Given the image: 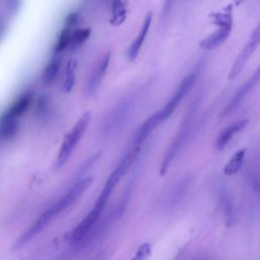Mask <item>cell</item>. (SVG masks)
<instances>
[{"mask_svg":"<svg viewBox=\"0 0 260 260\" xmlns=\"http://www.w3.org/2000/svg\"><path fill=\"white\" fill-rule=\"evenodd\" d=\"M90 122H91V113L86 112L77 120V122L73 127V129L67 133L61 145V148L59 149L56 159L55 168L57 170L62 168L67 163L69 158H71L73 151L74 150L77 144L81 140V137L86 131V128H88Z\"/></svg>","mask_w":260,"mask_h":260,"instance_id":"cell-1","label":"cell"},{"mask_svg":"<svg viewBox=\"0 0 260 260\" xmlns=\"http://www.w3.org/2000/svg\"><path fill=\"white\" fill-rule=\"evenodd\" d=\"M193 118H194V110H190L189 113H187V115L185 116L184 120L182 121V125L177 133V135L175 136L174 141L171 144L170 148L168 149L165 157L163 159L161 168H160V174L161 176H164L167 174V172L174 160V158L177 155V153L179 152V150L181 149V148L183 147V145L185 144L187 137L189 136L190 131H191V125L193 122Z\"/></svg>","mask_w":260,"mask_h":260,"instance_id":"cell-2","label":"cell"},{"mask_svg":"<svg viewBox=\"0 0 260 260\" xmlns=\"http://www.w3.org/2000/svg\"><path fill=\"white\" fill-rule=\"evenodd\" d=\"M132 97L124 98L117 103V105H115V107L110 111L105 120V123H104V134L106 136H111L123 127L132 109Z\"/></svg>","mask_w":260,"mask_h":260,"instance_id":"cell-3","label":"cell"},{"mask_svg":"<svg viewBox=\"0 0 260 260\" xmlns=\"http://www.w3.org/2000/svg\"><path fill=\"white\" fill-rule=\"evenodd\" d=\"M93 178L92 177H86V178H80L68 191L53 205L49 207V211L54 218L60 215L62 212L67 210L68 207H71L73 204H74L80 196L88 190V188L92 185Z\"/></svg>","mask_w":260,"mask_h":260,"instance_id":"cell-4","label":"cell"},{"mask_svg":"<svg viewBox=\"0 0 260 260\" xmlns=\"http://www.w3.org/2000/svg\"><path fill=\"white\" fill-rule=\"evenodd\" d=\"M195 81H196V74L194 73L189 74L181 81V83L178 86V89L176 90L175 94L172 96V98L166 104V106L162 110H160L163 121H166L167 119H169L171 117V115L173 114V112L176 110V108L178 107V105L181 103V101L186 97V95L189 93V91L193 88V85L195 84Z\"/></svg>","mask_w":260,"mask_h":260,"instance_id":"cell-5","label":"cell"},{"mask_svg":"<svg viewBox=\"0 0 260 260\" xmlns=\"http://www.w3.org/2000/svg\"><path fill=\"white\" fill-rule=\"evenodd\" d=\"M53 220V217L50 215V213L48 212V210H46L39 218L38 220L35 222L32 226L29 227V229L24 232L17 240L14 242L13 250H19L22 249L23 247H25L29 242H31L35 237L38 236L47 226L49 224V223Z\"/></svg>","mask_w":260,"mask_h":260,"instance_id":"cell-6","label":"cell"},{"mask_svg":"<svg viewBox=\"0 0 260 260\" xmlns=\"http://www.w3.org/2000/svg\"><path fill=\"white\" fill-rule=\"evenodd\" d=\"M259 81H260V65L258 66L257 71H255L253 75L241 86L238 92L234 95V97L230 100L227 107L223 111L222 117H227L231 115L240 106V104L243 102L245 97L249 95L250 92L259 83Z\"/></svg>","mask_w":260,"mask_h":260,"instance_id":"cell-7","label":"cell"},{"mask_svg":"<svg viewBox=\"0 0 260 260\" xmlns=\"http://www.w3.org/2000/svg\"><path fill=\"white\" fill-rule=\"evenodd\" d=\"M163 122L164 121L162 119V115L160 111L155 112L148 119H146L144 121V123L138 127L136 133L134 134L133 142H132L133 147H141L142 144L147 140L148 136L151 133V131Z\"/></svg>","mask_w":260,"mask_h":260,"instance_id":"cell-8","label":"cell"},{"mask_svg":"<svg viewBox=\"0 0 260 260\" xmlns=\"http://www.w3.org/2000/svg\"><path fill=\"white\" fill-rule=\"evenodd\" d=\"M218 27H219V29L217 31H215L214 33L209 35V36L204 38L200 42V44H199L200 48H202L204 50H214L227 41V39L229 38L230 34L232 32L233 24L222 25V26H218Z\"/></svg>","mask_w":260,"mask_h":260,"instance_id":"cell-9","label":"cell"},{"mask_svg":"<svg viewBox=\"0 0 260 260\" xmlns=\"http://www.w3.org/2000/svg\"><path fill=\"white\" fill-rule=\"evenodd\" d=\"M249 124V120L248 119H243V120H239L236 121L235 123L227 126L224 128L220 135L218 136L217 141H216V149L219 150L223 149L228 146V144L233 140V137L239 133L240 131L243 130L247 125Z\"/></svg>","mask_w":260,"mask_h":260,"instance_id":"cell-10","label":"cell"},{"mask_svg":"<svg viewBox=\"0 0 260 260\" xmlns=\"http://www.w3.org/2000/svg\"><path fill=\"white\" fill-rule=\"evenodd\" d=\"M151 22H152V13L149 12L146 16L144 24L141 28L140 33H138V35H137V37L134 39V41L131 43V45L128 48L127 57H128L129 61H134L136 59V57L138 56V53H140V51H141V49H142V47L146 41V38L148 36V33L149 31Z\"/></svg>","mask_w":260,"mask_h":260,"instance_id":"cell-11","label":"cell"},{"mask_svg":"<svg viewBox=\"0 0 260 260\" xmlns=\"http://www.w3.org/2000/svg\"><path fill=\"white\" fill-rule=\"evenodd\" d=\"M110 58H111V53L110 52H108V53L101 59L99 64L96 66L95 71L93 72L92 76L89 80L88 88H86L89 95L95 94L97 92V90L99 89V86L102 83V80L104 79V76H105V74L107 73V69H108L109 63H110Z\"/></svg>","mask_w":260,"mask_h":260,"instance_id":"cell-12","label":"cell"},{"mask_svg":"<svg viewBox=\"0 0 260 260\" xmlns=\"http://www.w3.org/2000/svg\"><path fill=\"white\" fill-rule=\"evenodd\" d=\"M127 16V0H112L111 24L113 26L122 25Z\"/></svg>","mask_w":260,"mask_h":260,"instance_id":"cell-13","label":"cell"},{"mask_svg":"<svg viewBox=\"0 0 260 260\" xmlns=\"http://www.w3.org/2000/svg\"><path fill=\"white\" fill-rule=\"evenodd\" d=\"M31 102H32V95L30 93L23 95L13 104L10 109L4 115L9 118L17 119L28 110V108L31 105Z\"/></svg>","mask_w":260,"mask_h":260,"instance_id":"cell-14","label":"cell"},{"mask_svg":"<svg viewBox=\"0 0 260 260\" xmlns=\"http://www.w3.org/2000/svg\"><path fill=\"white\" fill-rule=\"evenodd\" d=\"M141 149H142V147H133V149L126 155H124L122 160L119 162L115 171L121 177H123L126 174V172L131 168L133 163L138 158V155H140Z\"/></svg>","mask_w":260,"mask_h":260,"instance_id":"cell-15","label":"cell"},{"mask_svg":"<svg viewBox=\"0 0 260 260\" xmlns=\"http://www.w3.org/2000/svg\"><path fill=\"white\" fill-rule=\"evenodd\" d=\"M245 154H246V149H239L237 152H235V154L228 162L226 167L223 168V174L227 176H232L237 174L244 164Z\"/></svg>","mask_w":260,"mask_h":260,"instance_id":"cell-16","label":"cell"},{"mask_svg":"<svg viewBox=\"0 0 260 260\" xmlns=\"http://www.w3.org/2000/svg\"><path fill=\"white\" fill-rule=\"evenodd\" d=\"M17 131V119L9 118L5 115L0 120V137L7 140L15 135Z\"/></svg>","mask_w":260,"mask_h":260,"instance_id":"cell-17","label":"cell"},{"mask_svg":"<svg viewBox=\"0 0 260 260\" xmlns=\"http://www.w3.org/2000/svg\"><path fill=\"white\" fill-rule=\"evenodd\" d=\"M220 200L223 212L224 214V218H226L227 226H231L234 221V209H233V202L230 197V194L227 193V191H223L220 194Z\"/></svg>","mask_w":260,"mask_h":260,"instance_id":"cell-18","label":"cell"},{"mask_svg":"<svg viewBox=\"0 0 260 260\" xmlns=\"http://www.w3.org/2000/svg\"><path fill=\"white\" fill-rule=\"evenodd\" d=\"M60 68V61L58 59L52 60L46 67L44 74H43V80L46 84H50L54 81L56 78Z\"/></svg>","mask_w":260,"mask_h":260,"instance_id":"cell-19","label":"cell"},{"mask_svg":"<svg viewBox=\"0 0 260 260\" xmlns=\"http://www.w3.org/2000/svg\"><path fill=\"white\" fill-rule=\"evenodd\" d=\"M76 63L74 62V61H71L68 63L67 65V69H66V78H65V81L63 83V91L66 92V93H69L74 86V83H75V65Z\"/></svg>","mask_w":260,"mask_h":260,"instance_id":"cell-20","label":"cell"},{"mask_svg":"<svg viewBox=\"0 0 260 260\" xmlns=\"http://www.w3.org/2000/svg\"><path fill=\"white\" fill-rule=\"evenodd\" d=\"M91 35V30L90 29H82V30H77L74 33H72L71 36V42H69V46L72 47H78L82 43H84L86 40L89 39Z\"/></svg>","mask_w":260,"mask_h":260,"instance_id":"cell-21","label":"cell"},{"mask_svg":"<svg viewBox=\"0 0 260 260\" xmlns=\"http://www.w3.org/2000/svg\"><path fill=\"white\" fill-rule=\"evenodd\" d=\"M71 36H72V29L64 27L63 31L60 34L58 42L56 44V51L58 52L63 51L69 45V42H71Z\"/></svg>","mask_w":260,"mask_h":260,"instance_id":"cell-22","label":"cell"},{"mask_svg":"<svg viewBox=\"0 0 260 260\" xmlns=\"http://www.w3.org/2000/svg\"><path fill=\"white\" fill-rule=\"evenodd\" d=\"M100 157H101V152H98V153H95V154L93 155V157H91L90 159L86 160V161L82 164V166L80 167V169L78 170L77 174H76V177L81 178V177L83 176L84 173H85L86 171H89V170L91 169V167L95 165V163L99 160Z\"/></svg>","mask_w":260,"mask_h":260,"instance_id":"cell-23","label":"cell"},{"mask_svg":"<svg viewBox=\"0 0 260 260\" xmlns=\"http://www.w3.org/2000/svg\"><path fill=\"white\" fill-rule=\"evenodd\" d=\"M151 252V246L149 243H146L143 244L140 248H138L136 255H135V259H146L150 255Z\"/></svg>","mask_w":260,"mask_h":260,"instance_id":"cell-24","label":"cell"},{"mask_svg":"<svg viewBox=\"0 0 260 260\" xmlns=\"http://www.w3.org/2000/svg\"><path fill=\"white\" fill-rule=\"evenodd\" d=\"M78 21V14L76 12H71L65 19V27L72 29Z\"/></svg>","mask_w":260,"mask_h":260,"instance_id":"cell-25","label":"cell"},{"mask_svg":"<svg viewBox=\"0 0 260 260\" xmlns=\"http://www.w3.org/2000/svg\"><path fill=\"white\" fill-rule=\"evenodd\" d=\"M246 1V0H234V4L235 5H241L242 3H243V2H245Z\"/></svg>","mask_w":260,"mask_h":260,"instance_id":"cell-26","label":"cell"}]
</instances>
